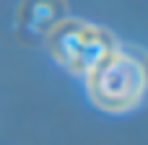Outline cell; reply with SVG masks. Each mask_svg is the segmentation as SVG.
I'll return each instance as SVG.
<instances>
[{
  "mask_svg": "<svg viewBox=\"0 0 148 145\" xmlns=\"http://www.w3.org/2000/svg\"><path fill=\"white\" fill-rule=\"evenodd\" d=\"M86 75H88L91 101L99 109H107V112L133 109L140 101L143 88H146L143 65L135 57L120 52V49L107 52Z\"/></svg>",
  "mask_w": 148,
  "mask_h": 145,
  "instance_id": "1",
  "label": "cell"
},
{
  "mask_svg": "<svg viewBox=\"0 0 148 145\" xmlns=\"http://www.w3.org/2000/svg\"><path fill=\"white\" fill-rule=\"evenodd\" d=\"M47 47L52 57L70 73H88L107 52L117 49L114 36L99 26L78 18H65L47 34Z\"/></svg>",
  "mask_w": 148,
  "mask_h": 145,
  "instance_id": "2",
  "label": "cell"
},
{
  "mask_svg": "<svg viewBox=\"0 0 148 145\" xmlns=\"http://www.w3.org/2000/svg\"><path fill=\"white\" fill-rule=\"evenodd\" d=\"M68 18L65 0H21L18 34L23 42L47 39V34Z\"/></svg>",
  "mask_w": 148,
  "mask_h": 145,
  "instance_id": "3",
  "label": "cell"
},
{
  "mask_svg": "<svg viewBox=\"0 0 148 145\" xmlns=\"http://www.w3.org/2000/svg\"><path fill=\"white\" fill-rule=\"evenodd\" d=\"M143 73H146V83H148V65H146V67H143Z\"/></svg>",
  "mask_w": 148,
  "mask_h": 145,
  "instance_id": "4",
  "label": "cell"
}]
</instances>
